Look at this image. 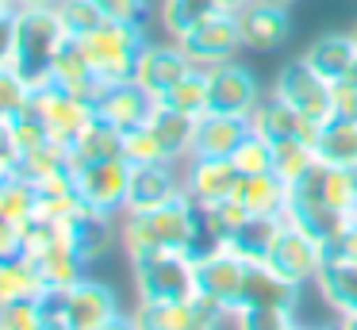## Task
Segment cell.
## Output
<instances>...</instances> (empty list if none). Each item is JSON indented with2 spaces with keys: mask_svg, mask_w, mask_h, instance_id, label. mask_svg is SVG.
Instances as JSON below:
<instances>
[{
  "mask_svg": "<svg viewBox=\"0 0 357 330\" xmlns=\"http://www.w3.org/2000/svg\"><path fill=\"white\" fill-rule=\"evenodd\" d=\"M119 242H123L127 257L139 261L158 250H188L204 253L208 250V230H204V211L188 200V192L173 196L165 207L139 215H123L119 223Z\"/></svg>",
  "mask_w": 357,
  "mask_h": 330,
  "instance_id": "obj_1",
  "label": "cell"
},
{
  "mask_svg": "<svg viewBox=\"0 0 357 330\" xmlns=\"http://www.w3.org/2000/svg\"><path fill=\"white\" fill-rule=\"evenodd\" d=\"M66 27L58 20V8H20L16 15V73L24 77L31 89L50 84V69L66 43Z\"/></svg>",
  "mask_w": 357,
  "mask_h": 330,
  "instance_id": "obj_2",
  "label": "cell"
},
{
  "mask_svg": "<svg viewBox=\"0 0 357 330\" xmlns=\"http://www.w3.org/2000/svg\"><path fill=\"white\" fill-rule=\"evenodd\" d=\"M135 288L146 303H192L200 299L196 280V253L188 250H158L150 257L131 261Z\"/></svg>",
  "mask_w": 357,
  "mask_h": 330,
  "instance_id": "obj_3",
  "label": "cell"
},
{
  "mask_svg": "<svg viewBox=\"0 0 357 330\" xmlns=\"http://www.w3.org/2000/svg\"><path fill=\"white\" fill-rule=\"evenodd\" d=\"M77 43L85 46L100 84H119L135 81V66H139V54L146 46V35H142V23L108 20L100 31H93L89 38H77Z\"/></svg>",
  "mask_w": 357,
  "mask_h": 330,
  "instance_id": "obj_4",
  "label": "cell"
},
{
  "mask_svg": "<svg viewBox=\"0 0 357 330\" xmlns=\"http://www.w3.org/2000/svg\"><path fill=\"white\" fill-rule=\"evenodd\" d=\"M273 96L284 100L288 107H296V112H300L303 119H311L315 127H323V123L334 119V84L323 81L303 58L288 61L277 73Z\"/></svg>",
  "mask_w": 357,
  "mask_h": 330,
  "instance_id": "obj_5",
  "label": "cell"
},
{
  "mask_svg": "<svg viewBox=\"0 0 357 330\" xmlns=\"http://www.w3.org/2000/svg\"><path fill=\"white\" fill-rule=\"evenodd\" d=\"M73 184H77V196H81V204H85L89 211L116 219V215H123V207H127L131 165H127L123 153H119V158L93 161V165H85V169L73 173Z\"/></svg>",
  "mask_w": 357,
  "mask_h": 330,
  "instance_id": "obj_6",
  "label": "cell"
},
{
  "mask_svg": "<svg viewBox=\"0 0 357 330\" xmlns=\"http://www.w3.org/2000/svg\"><path fill=\"white\" fill-rule=\"evenodd\" d=\"M31 107L43 123H47L50 138L62 146H70L89 123L96 119V104L89 96H77V92L62 89V84H43V89L31 92Z\"/></svg>",
  "mask_w": 357,
  "mask_h": 330,
  "instance_id": "obj_7",
  "label": "cell"
},
{
  "mask_svg": "<svg viewBox=\"0 0 357 330\" xmlns=\"http://www.w3.org/2000/svg\"><path fill=\"white\" fill-rule=\"evenodd\" d=\"M246 261L227 246H208L204 253H196V280H200V296L211 303L238 311L242 299V284H246Z\"/></svg>",
  "mask_w": 357,
  "mask_h": 330,
  "instance_id": "obj_8",
  "label": "cell"
},
{
  "mask_svg": "<svg viewBox=\"0 0 357 330\" xmlns=\"http://www.w3.org/2000/svg\"><path fill=\"white\" fill-rule=\"evenodd\" d=\"M181 50L192 58V66L200 69H211L219 61H231V54L242 46V35H238V20L234 12H219V15H208L204 23L188 27L185 35L177 38Z\"/></svg>",
  "mask_w": 357,
  "mask_h": 330,
  "instance_id": "obj_9",
  "label": "cell"
},
{
  "mask_svg": "<svg viewBox=\"0 0 357 330\" xmlns=\"http://www.w3.org/2000/svg\"><path fill=\"white\" fill-rule=\"evenodd\" d=\"M323 253H326L323 242H315L307 230L288 227V223H284V230L277 234V242H273L269 261H265V265H269L273 273H280L284 280H292V284H300V288H303V284H315L319 265H323Z\"/></svg>",
  "mask_w": 357,
  "mask_h": 330,
  "instance_id": "obj_10",
  "label": "cell"
},
{
  "mask_svg": "<svg viewBox=\"0 0 357 330\" xmlns=\"http://www.w3.org/2000/svg\"><path fill=\"white\" fill-rule=\"evenodd\" d=\"M261 100L257 92V77L246 66L234 61H219L208 69V112L215 115H250Z\"/></svg>",
  "mask_w": 357,
  "mask_h": 330,
  "instance_id": "obj_11",
  "label": "cell"
},
{
  "mask_svg": "<svg viewBox=\"0 0 357 330\" xmlns=\"http://www.w3.org/2000/svg\"><path fill=\"white\" fill-rule=\"evenodd\" d=\"M192 69H196L192 58L181 50L177 38H173L169 46H165V43H146V46H142V54H139V66H135V84H139L146 96L162 100L165 92H169L181 77L192 73Z\"/></svg>",
  "mask_w": 357,
  "mask_h": 330,
  "instance_id": "obj_12",
  "label": "cell"
},
{
  "mask_svg": "<svg viewBox=\"0 0 357 330\" xmlns=\"http://www.w3.org/2000/svg\"><path fill=\"white\" fill-rule=\"evenodd\" d=\"M116 315H123V311H119V299L108 284L81 276L77 284L66 288L62 322H70V330H100V327H108Z\"/></svg>",
  "mask_w": 357,
  "mask_h": 330,
  "instance_id": "obj_13",
  "label": "cell"
},
{
  "mask_svg": "<svg viewBox=\"0 0 357 330\" xmlns=\"http://www.w3.org/2000/svg\"><path fill=\"white\" fill-rule=\"evenodd\" d=\"M242 173L234 169L231 158H188V173H185V192L200 211L223 204L238 192Z\"/></svg>",
  "mask_w": 357,
  "mask_h": 330,
  "instance_id": "obj_14",
  "label": "cell"
},
{
  "mask_svg": "<svg viewBox=\"0 0 357 330\" xmlns=\"http://www.w3.org/2000/svg\"><path fill=\"white\" fill-rule=\"evenodd\" d=\"M234 20H238L242 46H250V50H277L288 38V31H292L288 8L273 4V0H246V4L234 12Z\"/></svg>",
  "mask_w": 357,
  "mask_h": 330,
  "instance_id": "obj_15",
  "label": "cell"
},
{
  "mask_svg": "<svg viewBox=\"0 0 357 330\" xmlns=\"http://www.w3.org/2000/svg\"><path fill=\"white\" fill-rule=\"evenodd\" d=\"M177 161H158V165H131V184H127V207L123 215H139V211H154L165 207L173 196L185 192V184L173 173Z\"/></svg>",
  "mask_w": 357,
  "mask_h": 330,
  "instance_id": "obj_16",
  "label": "cell"
},
{
  "mask_svg": "<svg viewBox=\"0 0 357 330\" xmlns=\"http://www.w3.org/2000/svg\"><path fill=\"white\" fill-rule=\"evenodd\" d=\"M93 104H96V115H100L108 127H116L119 135H127V130L142 127V123L150 119L154 96H146L135 81H119V84H104Z\"/></svg>",
  "mask_w": 357,
  "mask_h": 330,
  "instance_id": "obj_17",
  "label": "cell"
},
{
  "mask_svg": "<svg viewBox=\"0 0 357 330\" xmlns=\"http://www.w3.org/2000/svg\"><path fill=\"white\" fill-rule=\"evenodd\" d=\"M250 130L261 135L265 142H284V138H303V142H315L319 127L311 119H303L296 107H288L284 100L269 96V100H257V107L246 115Z\"/></svg>",
  "mask_w": 357,
  "mask_h": 330,
  "instance_id": "obj_18",
  "label": "cell"
},
{
  "mask_svg": "<svg viewBox=\"0 0 357 330\" xmlns=\"http://www.w3.org/2000/svg\"><path fill=\"white\" fill-rule=\"evenodd\" d=\"M296 188L307 192V196H315L319 204L334 207V211L354 215V207H357V169L326 165V161H319V165L311 169V173L296 184Z\"/></svg>",
  "mask_w": 357,
  "mask_h": 330,
  "instance_id": "obj_19",
  "label": "cell"
},
{
  "mask_svg": "<svg viewBox=\"0 0 357 330\" xmlns=\"http://www.w3.org/2000/svg\"><path fill=\"white\" fill-rule=\"evenodd\" d=\"M250 135V119L246 115H215L204 112L196 123V142H192V158H231Z\"/></svg>",
  "mask_w": 357,
  "mask_h": 330,
  "instance_id": "obj_20",
  "label": "cell"
},
{
  "mask_svg": "<svg viewBox=\"0 0 357 330\" xmlns=\"http://www.w3.org/2000/svg\"><path fill=\"white\" fill-rule=\"evenodd\" d=\"M315 284H319V292H323V299L338 315L357 311V261L354 257H346V253H338L334 246H326Z\"/></svg>",
  "mask_w": 357,
  "mask_h": 330,
  "instance_id": "obj_21",
  "label": "cell"
},
{
  "mask_svg": "<svg viewBox=\"0 0 357 330\" xmlns=\"http://www.w3.org/2000/svg\"><path fill=\"white\" fill-rule=\"evenodd\" d=\"M296 303H300V284L273 273L265 261L246 269V284H242L238 307H280V311H296Z\"/></svg>",
  "mask_w": 357,
  "mask_h": 330,
  "instance_id": "obj_22",
  "label": "cell"
},
{
  "mask_svg": "<svg viewBox=\"0 0 357 330\" xmlns=\"http://www.w3.org/2000/svg\"><path fill=\"white\" fill-rule=\"evenodd\" d=\"M303 61H307L323 81H331V84L346 81V77L354 73V66H357L354 31H349V35H319L315 43L303 50Z\"/></svg>",
  "mask_w": 357,
  "mask_h": 330,
  "instance_id": "obj_23",
  "label": "cell"
},
{
  "mask_svg": "<svg viewBox=\"0 0 357 330\" xmlns=\"http://www.w3.org/2000/svg\"><path fill=\"white\" fill-rule=\"evenodd\" d=\"M31 261L39 265L47 288H70V284H77L81 276H85V265H89V261L77 253V246H73L70 227H66L50 246H43L39 253H31Z\"/></svg>",
  "mask_w": 357,
  "mask_h": 330,
  "instance_id": "obj_24",
  "label": "cell"
},
{
  "mask_svg": "<svg viewBox=\"0 0 357 330\" xmlns=\"http://www.w3.org/2000/svg\"><path fill=\"white\" fill-rule=\"evenodd\" d=\"M196 123H200V115L177 112V107H169L165 100H154L146 127L154 130L158 138H162V146H165V153H169V161H181V158H192Z\"/></svg>",
  "mask_w": 357,
  "mask_h": 330,
  "instance_id": "obj_25",
  "label": "cell"
},
{
  "mask_svg": "<svg viewBox=\"0 0 357 330\" xmlns=\"http://www.w3.org/2000/svg\"><path fill=\"white\" fill-rule=\"evenodd\" d=\"M234 200H238L250 215H273V219H280L288 200H292V188H288L277 173H242Z\"/></svg>",
  "mask_w": 357,
  "mask_h": 330,
  "instance_id": "obj_26",
  "label": "cell"
},
{
  "mask_svg": "<svg viewBox=\"0 0 357 330\" xmlns=\"http://www.w3.org/2000/svg\"><path fill=\"white\" fill-rule=\"evenodd\" d=\"M50 81L70 89V92H77V96H89V100H96V92L104 89L96 69H93V61H89V54H85V46H81L77 38H66L62 43V50H58V58H54V69H50Z\"/></svg>",
  "mask_w": 357,
  "mask_h": 330,
  "instance_id": "obj_27",
  "label": "cell"
},
{
  "mask_svg": "<svg viewBox=\"0 0 357 330\" xmlns=\"http://www.w3.org/2000/svg\"><path fill=\"white\" fill-rule=\"evenodd\" d=\"M119 150H123V135H119L116 127H108V123L96 115V119L89 123L70 146H66V161H70V173H77V169L93 165V161L119 158Z\"/></svg>",
  "mask_w": 357,
  "mask_h": 330,
  "instance_id": "obj_28",
  "label": "cell"
},
{
  "mask_svg": "<svg viewBox=\"0 0 357 330\" xmlns=\"http://www.w3.org/2000/svg\"><path fill=\"white\" fill-rule=\"evenodd\" d=\"M77 211H85L77 196V184H73V173H54L35 181V215L54 223H70Z\"/></svg>",
  "mask_w": 357,
  "mask_h": 330,
  "instance_id": "obj_29",
  "label": "cell"
},
{
  "mask_svg": "<svg viewBox=\"0 0 357 330\" xmlns=\"http://www.w3.org/2000/svg\"><path fill=\"white\" fill-rule=\"evenodd\" d=\"M284 230V223L273 219V215H250L246 223H242V230L231 238V242H223L227 250H234L246 265H257V261H269V250L273 242H277V234Z\"/></svg>",
  "mask_w": 357,
  "mask_h": 330,
  "instance_id": "obj_30",
  "label": "cell"
},
{
  "mask_svg": "<svg viewBox=\"0 0 357 330\" xmlns=\"http://www.w3.org/2000/svg\"><path fill=\"white\" fill-rule=\"evenodd\" d=\"M43 292H47V280H43L39 265L27 253L0 257V303H8V299H39Z\"/></svg>",
  "mask_w": 357,
  "mask_h": 330,
  "instance_id": "obj_31",
  "label": "cell"
},
{
  "mask_svg": "<svg viewBox=\"0 0 357 330\" xmlns=\"http://www.w3.org/2000/svg\"><path fill=\"white\" fill-rule=\"evenodd\" d=\"M315 150H319V161H326V165L357 169V119L334 115L331 123H323L315 138Z\"/></svg>",
  "mask_w": 357,
  "mask_h": 330,
  "instance_id": "obj_32",
  "label": "cell"
},
{
  "mask_svg": "<svg viewBox=\"0 0 357 330\" xmlns=\"http://www.w3.org/2000/svg\"><path fill=\"white\" fill-rule=\"evenodd\" d=\"M70 234H73V246H77V253L85 261H96L100 253L112 250V238H116V230H112V219L108 215H96V211H77L70 223Z\"/></svg>",
  "mask_w": 357,
  "mask_h": 330,
  "instance_id": "obj_33",
  "label": "cell"
},
{
  "mask_svg": "<svg viewBox=\"0 0 357 330\" xmlns=\"http://www.w3.org/2000/svg\"><path fill=\"white\" fill-rule=\"evenodd\" d=\"M319 165V150L315 142H303V138H284V142H273V173L296 188L311 169Z\"/></svg>",
  "mask_w": 357,
  "mask_h": 330,
  "instance_id": "obj_34",
  "label": "cell"
},
{
  "mask_svg": "<svg viewBox=\"0 0 357 330\" xmlns=\"http://www.w3.org/2000/svg\"><path fill=\"white\" fill-rule=\"evenodd\" d=\"M219 12H227L223 0H162V23L173 38H181L188 27H196V23Z\"/></svg>",
  "mask_w": 357,
  "mask_h": 330,
  "instance_id": "obj_35",
  "label": "cell"
},
{
  "mask_svg": "<svg viewBox=\"0 0 357 330\" xmlns=\"http://www.w3.org/2000/svg\"><path fill=\"white\" fill-rule=\"evenodd\" d=\"M58 20H62L66 35L70 38H89L93 31H100L112 20L96 0H62L58 4Z\"/></svg>",
  "mask_w": 357,
  "mask_h": 330,
  "instance_id": "obj_36",
  "label": "cell"
},
{
  "mask_svg": "<svg viewBox=\"0 0 357 330\" xmlns=\"http://www.w3.org/2000/svg\"><path fill=\"white\" fill-rule=\"evenodd\" d=\"M20 177H27V181H43V177H54V173H70V161H66V146L62 142H43L39 150H27L20 153V165H16Z\"/></svg>",
  "mask_w": 357,
  "mask_h": 330,
  "instance_id": "obj_37",
  "label": "cell"
},
{
  "mask_svg": "<svg viewBox=\"0 0 357 330\" xmlns=\"http://www.w3.org/2000/svg\"><path fill=\"white\" fill-rule=\"evenodd\" d=\"M246 219H250V211L234 196L223 200V204H215V207H208V211H204V230H208V242L211 246L231 242V238L242 230V223H246Z\"/></svg>",
  "mask_w": 357,
  "mask_h": 330,
  "instance_id": "obj_38",
  "label": "cell"
},
{
  "mask_svg": "<svg viewBox=\"0 0 357 330\" xmlns=\"http://www.w3.org/2000/svg\"><path fill=\"white\" fill-rule=\"evenodd\" d=\"M165 104L177 107V112H188V115H204L208 112V69L196 66L188 77H181L169 92H165Z\"/></svg>",
  "mask_w": 357,
  "mask_h": 330,
  "instance_id": "obj_39",
  "label": "cell"
},
{
  "mask_svg": "<svg viewBox=\"0 0 357 330\" xmlns=\"http://www.w3.org/2000/svg\"><path fill=\"white\" fill-rule=\"evenodd\" d=\"M35 215V184L27 177H8L0 184V219L8 223H27Z\"/></svg>",
  "mask_w": 357,
  "mask_h": 330,
  "instance_id": "obj_40",
  "label": "cell"
},
{
  "mask_svg": "<svg viewBox=\"0 0 357 330\" xmlns=\"http://www.w3.org/2000/svg\"><path fill=\"white\" fill-rule=\"evenodd\" d=\"M119 153L127 158V165H158V161H169L162 138H158L146 123L135 127V130H127V135H123V150H119Z\"/></svg>",
  "mask_w": 357,
  "mask_h": 330,
  "instance_id": "obj_41",
  "label": "cell"
},
{
  "mask_svg": "<svg viewBox=\"0 0 357 330\" xmlns=\"http://www.w3.org/2000/svg\"><path fill=\"white\" fill-rule=\"evenodd\" d=\"M31 84L16 73V66L0 69V123H12L20 112L31 107Z\"/></svg>",
  "mask_w": 357,
  "mask_h": 330,
  "instance_id": "obj_42",
  "label": "cell"
},
{
  "mask_svg": "<svg viewBox=\"0 0 357 330\" xmlns=\"http://www.w3.org/2000/svg\"><path fill=\"white\" fill-rule=\"evenodd\" d=\"M231 161L238 173H273V142H265L261 135L250 130L246 142L231 153Z\"/></svg>",
  "mask_w": 357,
  "mask_h": 330,
  "instance_id": "obj_43",
  "label": "cell"
},
{
  "mask_svg": "<svg viewBox=\"0 0 357 330\" xmlns=\"http://www.w3.org/2000/svg\"><path fill=\"white\" fill-rule=\"evenodd\" d=\"M0 330H47L39 299H8L0 307Z\"/></svg>",
  "mask_w": 357,
  "mask_h": 330,
  "instance_id": "obj_44",
  "label": "cell"
},
{
  "mask_svg": "<svg viewBox=\"0 0 357 330\" xmlns=\"http://www.w3.org/2000/svg\"><path fill=\"white\" fill-rule=\"evenodd\" d=\"M234 330H284L292 322V311H280V307H238L231 315Z\"/></svg>",
  "mask_w": 357,
  "mask_h": 330,
  "instance_id": "obj_45",
  "label": "cell"
},
{
  "mask_svg": "<svg viewBox=\"0 0 357 330\" xmlns=\"http://www.w3.org/2000/svg\"><path fill=\"white\" fill-rule=\"evenodd\" d=\"M12 127V138H16V146H20V153H27V150H39L43 142H50V130H47V123L35 115V107H27V112H20L16 119L8 123Z\"/></svg>",
  "mask_w": 357,
  "mask_h": 330,
  "instance_id": "obj_46",
  "label": "cell"
},
{
  "mask_svg": "<svg viewBox=\"0 0 357 330\" xmlns=\"http://www.w3.org/2000/svg\"><path fill=\"white\" fill-rule=\"evenodd\" d=\"M16 15L20 8H4L0 12V69H8L16 58Z\"/></svg>",
  "mask_w": 357,
  "mask_h": 330,
  "instance_id": "obj_47",
  "label": "cell"
},
{
  "mask_svg": "<svg viewBox=\"0 0 357 330\" xmlns=\"http://www.w3.org/2000/svg\"><path fill=\"white\" fill-rule=\"evenodd\" d=\"M112 20H131V23H142L146 15V0H96Z\"/></svg>",
  "mask_w": 357,
  "mask_h": 330,
  "instance_id": "obj_48",
  "label": "cell"
},
{
  "mask_svg": "<svg viewBox=\"0 0 357 330\" xmlns=\"http://www.w3.org/2000/svg\"><path fill=\"white\" fill-rule=\"evenodd\" d=\"M334 115H342V119H357V84L354 81L334 84Z\"/></svg>",
  "mask_w": 357,
  "mask_h": 330,
  "instance_id": "obj_49",
  "label": "cell"
},
{
  "mask_svg": "<svg viewBox=\"0 0 357 330\" xmlns=\"http://www.w3.org/2000/svg\"><path fill=\"white\" fill-rule=\"evenodd\" d=\"M0 165H4V169H16L20 165V146H16V138H12L8 123H0Z\"/></svg>",
  "mask_w": 357,
  "mask_h": 330,
  "instance_id": "obj_50",
  "label": "cell"
},
{
  "mask_svg": "<svg viewBox=\"0 0 357 330\" xmlns=\"http://www.w3.org/2000/svg\"><path fill=\"white\" fill-rule=\"evenodd\" d=\"M334 250H338V253H346V257H354V261H357V215L349 219V227L342 230V238L334 242Z\"/></svg>",
  "mask_w": 357,
  "mask_h": 330,
  "instance_id": "obj_51",
  "label": "cell"
},
{
  "mask_svg": "<svg viewBox=\"0 0 357 330\" xmlns=\"http://www.w3.org/2000/svg\"><path fill=\"white\" fill-rule=\"evenodd\" d=\"M100 330H135V322H131V315H116V319H112L108 327H100Z\"/></svg>",
  "mask_w": 357,
  "mask_h": 330,
  "instance_id": "obj_52",
  "label": "cell"
},
{
  "mask_svg": "<svg viewBox=\"0 0 357 330\" xmlns=\"http://www.w3.org/2000/svg\"><path fill=\"white\" fill-rule=\"evenodd\" d=\"M16 8H58L62 0H12Z\"/></svg>",
  "mask_w": 357,
  "mask_h": 330,
  "instance_id": "obj_53",
  "label": "cell"
},
{
  "mask_svg": "<svg viewBox=\"0 0 357 330\" xmlns=\"http://www.w3.org/2000/svg\"><path fill=\"white\" fill-rule=\"evenodd\" d=\"M338 330H357V311L354 315H338V322H334Z\"/></svg>",
  "mask_w": 357,
  "mask_h": 330,
  "instance_id": "obj_54",
  "label": "cell"
},
{
  "mask_svg": "<svg viewBox=\"0 0 357 330\" xmlns=\"http://www.w3.org/2000/svg\"><path fill=\"white\" fill-rule=\"evenodd\" d=\"M8 177H16V169H4V165H0V184L8 181Z\"/></svg>",
  "mask_w": 357,
  "mask_h": 330,
  "instance_id": "obj_55",
  "label": "cell"
},
{
  "mask_svg": "<svg viewBox=\"0 0 357 330\" xmlns=\"http://www.w3.org/2000/svg\"><path fill=\"white\" fill-rule=\"evenodd\" d=\"M284 330H311V327H300V322H296V319H292V322H288V327H284Z\"/></svg>",
  "mask_w": 357,
  "mask_h": 330,
  "instance_id": "obj_56",
  "label": "cell"
},
{
  "mask_svg": "<svg viewBox=\"0 0 357 330\" xmlns=\"http://www.w3.org/2000/svg\"><path fill=\"white\" fill-rule=\"evenodd\" d=\"M346 81H354V84H357V66H354V73H349V77H346Z\"/></svg>",
  "mask_w": 357,
  "mask_h": 330,
  "instance_id": "obj_57",
  "label": "cell"
},
{
  "mask_svg": "<svg viewBox=\"0 0 357 330\" xmlns=\"http://www.w3.org/2000/svg\"><path fill=\"white\" fill-rule=\"evenodd\" d=\"M273 4H284L288 8V4H296V0H273Z\"/></svg>",
  "mask_w": 357,
  "mask_h": 330,
  "instance_id": "obj_58",
  "label": "cell"
},
{
  "mask_svg": "<svg viewBox=\"0 0 357 330\" xmlns=\"http://www.w3.org/2000/svg\"><path fill=\"white\" fill-rule=\"evenodd\" d=\"M4 8H16V4H8V0H0V12H4Z\"/></svg>",
  "mask_w": 357,
  "mask_h": 330,
  "instance_id": "obj_59",
  "label": "cell"
},
{
  "mask_svg": "<svg viewBox=\"0 0 357 330\" xmlns=\"http://www.w3.org/2000/svg\"><path fill=\"white\" fill-rule=\"evenodd\" d=\"M323 330H338V327H323Z\"/></svg>",
  "mask_w": 357,
  "mask_h": 330,
  "instance_id": "obj_60",
  "label": "cell"
},
{
  "mask_svg": "<svg viewBox=\"0 0 357 330\" xmlns=\"http://www.w3.org/2000/svg\"><path fill=\"white\" fill-rule=\"evenodd\" d=\"M354 38H357V27H354Z\"/></svg>",
  "mask_w": 357,
  "mask_h": 330,
  "instance_id": "obj_61",
  "label": "cell"
},
{
  "mask_svg": "<svg viewBox=\"0 0 357 330\" xmlns=\"http://www.w3.org/2000/svg\"><path fill=\"white\" fill-rule=\"evenodd\" d=\"M354 215H357V207H354Z\"/></svg>",
  "mask_w": 357,
  "mask_h": 330,
  "instance_id": "obj_62",
  "label": "cell"
},
{
  "mask_svg": "<svg viewBox=\"0 0 357 330\" xmlns=\"http://www.w3.org/2000/svg\"><path fill=\"white\" fill-rule=\"evenodd\" d=\"M0 307H4V303H0Z\"/></svg>",
  "mask_w": 357,
  "mask_h": 330,
  "instance_id": "obj_63",
  "label": "cell"
}]
</instances>
